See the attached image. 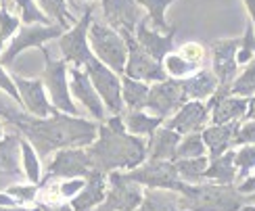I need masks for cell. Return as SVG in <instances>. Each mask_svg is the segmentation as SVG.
<instances>
[{
    "label": "cell",
    "instance_id": "cell-1",
    "mask_svg": "<svg viewBox=\"0 0 255 211\" xmlns=\"http://www.w3.org/2000/svg\"><path fill=\"white\" fill-rule=\"evenodd\" d=\"M0 115L15 123L19 132L25 136L31 146H36L40 157H46L52 151L61 149H84L97 140L99 125L88 119L73 117L55 111L48 117H34L25 109L13 107L0 99Z\"/></svg>",
    "mask_w": 255,
    "mask_h": 211
},
{
    "label": "cell",
    "instance_id": "cell-2",
    "mask_svg": "<svg viewBox=\"0 0 255 211\" xmlns=\"http://www.w3.org/2000/svg\"><path fill=\"white\" fill-rule=\"evenodd\" d=\"M97 136L99 140H94L86 151L90 157L92 170H99L103 174H111L118 170L132 172L138 165L144 163L146 142L140 136L126 132L122 115H113L105 125H99Z\"/></svg>",
    "mask_w": 255,
    "mask_h": 211
},
{
    "label": "cell",
    "instance_id": "cell-3",
    "mask_svg": "<svg viewBox=\"0 0 255 211\" xmlns=\"http://www.w3.org/2000/svg\"><path fill=\"white\" fill-rule=\"evenodd\" d=\"M182 211H239L245 205V195L235 186L220 184H188L186 193L178 199Z\"/></svg>",
    "mask_w": 255,
    "mask_h": 211
},
{
    "label": "cell",
    "instance_id": "cell-4",
    "mask_svg": "<svg viewBox=\"0 0 255 211\" xmlns=\"http://www.w3.org/2000/svg\"><path fill=\"white\" fill-rule=\"evenodd\" d=\"M88 46L92 55L97 57L105 67H109L113 73L124 76L126 61H128V48L120 31L105 23H90L88 27Z\"/></svg>",
    "mask_w": 255,
    "mask_h": 211
},
{
    "label": "cell",
    "instance_id": "cell-5",
    "mask_svg": "<svg viewBox=\"0 0 255 211\" xmlns=\"http://www.w3.org/2000/svg\"><path fill=\"white\" fill-rule=\"evenodd\" d=\"M126 176L136 184L157 188V191H172V193L184 195L188 188V184L180 180L174 161H146L142 165H138L136 170L128 172Z\"/></svg>",
    "mask_w": 255,
    "mask_h": 211
},
{
    "label": "cell",
    "instance_id": "cell-6",
    "mask_svg": "<svg viewBox=\"0 0 255 211\" xmlns=\"http://www.w3.org/2000/svg\"><path fill=\"white\" fill-rule=\"evenodd\" d=\"M84 69H86V76L90 78L92 86L101 97L105 107L113 115H122L124 101H122V80L118 73H113L109 67H105L94 55L84 63Z\"/></svg>",
    "mask_w": 255,
    "mask_h": 211
},
{
    "label": "cell",
    "instance_id": "cell-7",
    "mask_svg": "<svg viewBox=\"0 0 255 211\" xmlns=\"http://www.w3.org/2000/svg\"><path fill=\"white\" fill-rule=\"evenodd\" d=\"M46 59V67H44V88H48L50 94V105L55 107L59 113L73 115L78 117V107L71 101V92H69V80H67V63L65 61H57L50 57V52L46 48H42Z\"/></svg>",
    "mask_w": 255,
    "mask_h": 211
},
{
    "label": "cell",
    "instance_id": "cell-8",
    "mask_svg": "<svg viewBox=\"0 0 255 211\" xmlns=\"http://www.w3.org/2000/svg\"><path fill=\"white\" fill-rule=\"evenodd\" d=\"M126 48H128V61L124 76L132 78L138 82H163L167 80V73L163 69L161 63H157L153 57H148L146 52L140 48V44L136 42L134 34H122Z\"/></svg>",
    "mask_w": 255,
    "mask_h": 211
},
{
    "label": "cell",
    "instance_id": "cell-9",
    "mask_svg": "<svg viewBox=\"0 0 255 211\" xmlns=\"http://www.w3.org/2000/svg\"><path fill=\"white\" fill-rule=\"evenodd\" d=\"M92 10H94V6L90 4L78 23L71 29L63 31L61 38H59L63 61L71 63V67H84V63L92 57V50L88 46V27H90Z\"/></svg>",
    "mask_w": 255,
    "mask_h": 211
},
{
    "label": "cell",
    "instance_id": "cell-10",
    "mask_svg": "<svg viewBox=\"0 0 255 211\" xmlns=\"http://www.w3.org/2000/svg\"><path fill=\"white\" fill-rule=\"evenodd\" d=\"M241 46V38H226V40H216L211 44V55H214V76L218 80V90L230 92L232 82L237 80L239 63H237V52Z\"/></svg>",
    "mask_w": 255,
    "mask_h": 211
},
{
    "label": "cell",
    "instance_id": "cell-11",
    "mask_svg": "<svg viewBox=\"0 0 255 211\" xmlns=\"http://www.w3.org/2000/svg\"><path fill=\"white\" fill-rule=\"evenodd\" d=\"M186 103L182 88H180V80L167 78L163 82H155L153 86H148V99L146 107L151 113H155V117H172V115Z\"/></svg>",
    "mask_w": 255,
    "mask_h": 211
},
{
    "label": "cell",
    "instance_id": "cell-12",
    "mask_svg": "<svg viewBox=\"0 0 255 211\" xmlns=\"http://www.w3.org/2000/svg\"><path fill=\"white\" fill-rule=\"evenodd\" d=\"M109 184L111 191L105 195V205L101 211H134L142 203V186L132 182L126 174L111 172Z\"/></svg>",
    "mask_w": 255,
    "mask_h": 211
},
{
    "label": "cell",
    "instance_id": "cell-13",
    "mask_svg": "<svg viewBox=\"0 0 255 211\" xmlns=\"http://www.w3.org/2000/svg\"><path fill=\"white\" fill-rule=\"evenodd\" d=\"M63 31L65 29L59 25H23L19 29V34L13 38V42L8 44V48L0 55V63L2 65H10L15 61V57L21 55L23 50L31 46H42L46 40L61 38Z\"/></svg>",
    "mask_w": 255,
    "mask_h": 211
},
{
    "label": "cell",
    "instance_id": "cell-14",
    "mask_svg": "<svg viewBox=\"0 0 255 211\" xmlns=\"http://www.w3.org/2000/svg\"><path fill=\"white\" fill-rule=\"evenodd\" d=\"M92 170L90 157L84 149H61L57 151L55 159L50 161L46 170V182L52 178H86V174Z\"/></svg>",
    "mask_w": 255,
    "mask_h": 211
},
{
    "label": "cell",
    "instance_id": "cell-15",
    "mask_svg": "<svg viewBox=\"0 0 255 211\" xmlns=\"http://www.w3.org/2000/svg\"><path fill=\"white\" fill-rule=\"evenodd\" d=\"M174 36H176V27H169L167 34H161V31H155L153 27H148V17H142L134 29L136 42L157 63H161L174 50Z\"/></svg>",
    "mask_w": 255,
    "mask_h": 211
},
{
    "label": "cell",
    "instance_id": "cell-16",
    "mask_svg": "<svg viewBox=\"0 0 255 211\" xmlns=\"http://www.w3.org/2000/svg\"><path fill=\"white\" fill-rule=\"evenodd\" d=\"M249 99L245 97H235L230 92L224 90H216L209 97L207 109L211 111V123L214 125H224L230 121H239L245 117Z\"/></svg>",
    "mask_w": 255,
    "mask_h": 211
},
{
    "label": "cell",
    "instance_id": "cell-17",
    "mask_svg": "<svg viewBox=\"0 0 255 211\" xmlns=\"http://www.w3.org/2000/svg\"><path fill=\"white\" fill-rule=\"evenodd\" d=\"M15 86L19 90V99L23 105L25 113L34 115V117H48L57 109L48 103L46 88L42 80H25V78H15Z\"/></svg>",
    "mask_w": 255,
    "mask_h": 211
},
{
    "label": "cell",
    "instance_id": "cell-18",
    "mask_svg": "<svg viewBox=\"0 0 255 211\" xmlns=\"http://www.w3.org/2000/svg\"><path fill=\"white\" fill-rule=\"evenodd\" d=\"M103 15L120 34H134L140 21V4L136 0H103Z\"/></svg>",
    "mask_w": 255,
    "mask_h": 211
},
{
    "label": "cell",
    "instance_id": "cell-19",
    "mask_svg": "<svg viewBox=\"0 0 255 211\" xmlns=\"http://www.w3.org/2000/svg\"><path fill=\"white\" fill-rule=\"evenodd\" d=\"M207 117H209V109L205 103L201 101H188L180 107L169 121L165 123V128L174 130L176 134L180 136H186V134H197L205 128L207 123Z\"/></svg>",
    "mask_w": 255,
    "mask_h": 211
},
{
    "label": "cell",
    "instance_id": "cell-20",
    "mask_svg": "<svg viewBox=\"0 0 255 211\" xmlns=\"http://www.w3.org/2000/svg\"><path fill=\"white\" fill-rule=\"evenodd\" d=\"M67 73H69V92L90 111L94 119L103 121L105 119V105L97 94V90H94L86 71H82L80 67H69Z\"/></svg>",
    "mask_w": 255,
    "mask_h": 211
},
{
    "label": "cell",
    "instance_id": "cell-21",
    "mask_svg": "<svg viewBox=\"0 0 255 211\" xmlns=\"http://www.w3.org/2000/svg\"><path fill=\"white\" fill-rule=\"evenodd\" d=\"M84 188L71 199V209L73 211H90L92 207H99L105 201L107 195V178L99 170H90L84 178Z\"/></svg>",
    "mask_w": 255,
    "mask_h": 211
},
{
    "label": "cell",
    "instance_id": "cell-22",
    "mask_svg": "<svg viewBox=\"0 0 255 211\" xmlns=\"http://www.w3.org/2000/svg\"><path fill=\"white\" fill-rule=\"evenodd\" d=\"M182 136L169 128H157L155 134L146 142V157L148 161H174L176 149Z\"/></svg>",
    "mask_w": 255,
    "mask_h": 211
},
{
    "label": "cell",
    "instance_id": "cell-23",
    "mask_svg": "<svg viewBox=\"0 0 255 211\" xmlns=\"http://www.w3.org/2000/svg\"><path fill=\"white\" fill-rule=\"evenodd\" d=\"M239 125L241 121H230L224 125H211V128H205L201 132V138H203V144L209 151L211 159L224 155L226 151H230V146H235V136Z\"/></svg>",
    "mask_w": 255,
    "mask_h": 211
},
{
    "label": "cell",
    "instance_id": "cell-24",
    "mask_svg": "<svg viewBox=\"0 0 255 211\" xmlns=\"http://www.w3.org/2000/svg\"><path fill=\"white\" fill-rule=\"evenodd\" d=\"M180 88H182L186 103L188 101H201L203 103L205 99H209L211 94L218 90V80L211 71L199 69V71L193 73V76L180 80Z\"/></svg>",
    "mask_w": 255,
    "mask_h": 211
},
{
    "label": "cell",
    "instance_id": "cell-25",
    "mask_svg": "<svg viewBox=\"0 0 255 211\" xmlns=\"http://www.w3.org/2000/svg\"><path fill=\"white\" fill-rule=\"evenodd\" d=\"M203 180L220 186H232L237 180V167H235V151H226L224 155L214 157L207 163V170L203 172Z\"/></svg>",
    "mask_w": 255,
    "mask_h": 211
},
{
    "label": "cell",
    "instance_id": "cell-26",
    "mask_svg": "<svg viewBox=\"0 0 255 211\" xmlns=\"http://www.w3.org/2000/svg\"><path fill=\"white\" fill-rule=\"evenodd\" d=\"M122 121L126 125L128 134L134 136H151L155 134V130L163 123L161 117H155V115H146L142 111H128L126 115H122Z\"/></svg>",
    "mask_w": 255,
    "mask_h": 211
},
{
    "label": "cell",
    "instance_id": "cell-27",
    "mask_svg": "<svg viewBox=\"0 0 255 211\" xmlns=\"http://www.w3.org/2000/svg\"><path fill=\"white\" fill-rule=\"evenodd\" d=\"M172 191H157L151 188L142 195V203L136 207V211H182L180 203Z\"/></svg>",
    "mask_w": 255,
    "mask_h": 211
},
{
    "label": "cell",
    "instance_id": "cell-28",
    "mask_svg": "<svg viewBox=\"0 0 255 211\" xmlns=\"http://www.w3.org/2000/svg\"><path fill=\"white\" fill-rule=\"evenodd\" d=\"M19 142L17 136H6L0 140V176H19Z\"/></svg>",
    "mask_w": 255,
    "mask_h": 211
},
{
    "label": "cell",
    "instance_id": "cell-29",
    "mask_svg": "<svg viewBox=\"0 0 255 211\" xmlns=\"http://www.w3.org/2000/svg\"><path fill=\"white\" fill-rule=\"evenodd\" d=\"M148 99V86L144 82H138L132 78H122V101L128 105L130 111H142L146 107Z\"/></svg>",
    "mask_w": 255,
    "mask_h": 211
},
{
    "label": "cell",
    "instance_id": "cell-30",
    "mask_svg": "<svg viewBox=\"0 0 255 211\" xmlns=\"http://www.w3.org/2000/svg\"><path fill=\"white\" fill-rule=\"evenodd\" d=\"M40 10L44 13L50 21H57V25L67 29L69 25H76L78 21L69 13V6H67V0H38Z\"/></svg>",
    "mask_w": 255,
    "mask_h": 211
},
{
    "label": "cell",
    "instance_id": "cell-31",
    "mask_svg": "<svg viewBox=\"0 0 255 211\" xmlns=\"http://www.w3.org/2000/svg\"><path fill=\"white\" fill-rule=\"evenodd\" d=\"M209 159L207 157H197V159H178L174 161L180 180L184 184H197L199 180H203V172L207 170Z\"/></svg>",
    "mask_w": 255,
    "mask_h": 211
},
{
    "label": "cell",
    "instance_id": "cell-32",
    "mask_svg": "<svg viewBox=\"0 0 255 211\" xmlns=\"http://www.w3.org/2000/svg\"><path fill=\"white\" fill-rule=\"evenodd\" d=\"M140 6H144L148 10V23L153 25L155 31H161V34H167L169 31V25L165 21V8L176 2V0H136Z\"/></svg>",
    "mask_w": 255,
    "mask_h": 211
},
{
    "label": "cell",
    "instance_id": "cell-33",
    "mask_svg": "<svg viewBox=\"0 0 255 211\" xmlns=\"http://www.w3.org/2000/svg\"><path fill=\"white\" fill-rule=\"evenodd\" d=\"M161 65L167 73V78H174V80H182L186 76H193L195 71H199L197 63H190L180 55H176V52H169V55L161 61Z\"/></svg>",
    "mask_w": 255,
    "mask_h": 211
},
{
    "label": "cell",
    "instance_id": "cell-34",
    "mask_svg": "<svg viewBox=\"0 0 255 211\" xmlns=\"http://www.w3.org/2000/svg\"><path fill=\"white\" fill-rule=\"evenodd\" d=\"M205 153H207V149L203 144V138H201V132L186 134L178 144L174 161H178V159H197V157H205Z\"/></svg>",
    "mask_w": 255,
    "mask_h": 211
},
{
    "label": "cell",
    "instance_id": "cell-35",
    "mask_svg": "<svg viewBox=\"0 0 255 211\" xmlns=\"http://www.w3.org/2000/svg\"><path fill=\"white\" fill-rule=\"evenodd\" d=\"M21 146V155H23V170H25V176L29 184H40V178H42V170H40V159H38V153L34 151L27 140H21L19 142Z\"/></svg>",
    "mask_w": 255,
    "mask_h": 211
},
{
    "label": "cell",
    "instance_id": "cell-36",
    "mask_svg": "<svg viewBox=\"0 0 255 211\" xmlns=\"http://www.w3.org/2000/svg\"><path fill=\"white\" fill-rule=\"evenodd\" d=\"M230 94H239V97H253L255 94V57L247 63V69L241 73V76H237V80L232 82L230 86Z\"/></svg>",
    "mask_w": 255,
    "mask_h": 211
},
{
    "label": "cell",
    "instance_id": "cell-37",
    "mask_svg": "<svg viewBox=\"0 0 255 211\" xmlns=\"http://www.w3.org/2000/svg\"><path fill=\"white\" fill-rule=\"evenodd\" d=\"M15 8L25 25H52L50 19L36 6L34 0H15Z\"/></svg>",
    "mask_w": 255,
    "mask_h": 211
},
{
    "label": "cell",
    "instance_id": "cell-38",
    "mask_svg": "<svg viewBox=\"0 0 255 211\" xmlns=\"http://www.w3.org/2000/svg\"><path fill=\"white\" fill-rule=\"evenodd\" d=\"M235 167L239 178H247L255 170V144H243L235 153Z\"/></svg>",
    "mask_w": 255,
    "mask_h": 211
},
{
    "label": "cell",
    "instance_id": "cell-39",
    "mask_svg": "<svg viewBox=\"0 0 255 211\" xmlns=\"http://www.w3.org/2000/svg\"><path fill=\"white\" fill-rule=\"evenodd\" d=\"M255 57V29L251 23H247L245 27V36L241 38V46L237 52V63L239 65H245Z\"/></svg>",
    "mask_w": 255,
    "mask_h": 211
},
{
    "label": "cell",
    "instance_id": "cell-40",
    "mask_svg": "<svg viewBox=\"0 0 255 211\" xmlns=\"http://www.w3.org/2000/svg\"><path fill=\"white\" fill-rule=\"evenodd\" d=\"M6 195L13 199L17 205H27L31 201H36L38 197V186L36 184H29V186H10Z\"/></svg>",
    "mask_w": 255,
    "mask_h": 211
},
{
    "label": "cell",
    "instance_id": "cell-41",
    "mask_svg": "<svg viewBox=\"0 0 255 211\" xmlns=\"http://www.w3.org/2000/svg\"><path fill=\"white\" fill-rule=\"evenodd\" d=\"M17 29H19V17L10 15L6 8L0 6V46H2V42H6Z\"/></svg>",
    "mask_w": 255,
    "mask_h": 211
},
{
    "label": "cell",
    "instance_id": "cell-42",
    "mask_svg": "<svg viewBox=\"0 0 255 211\" xmlns=\"http://www.w3.org/2000/svg\"><path fill=\"white\" fill-rule=\"evenodd\" d=\"M84 178H69V180H63L57 184V191L61 195V199H73L82 188H84Z\"/></svg>",
    "mask_w": 255,
    "mask_h": 211
},
{
    "label": "cell",
    "instance_id": "cell-43",
    "mask_svg": "<svg viewBox=\"0 0 255 211\" xmlns=\"http://www.w3.org/2000/svg\"><path fill=\"white\" fill-rule=\"evenodd\" d=\"M235 144H255V119H245L239 125Z\"/></svg>",
    "mask_w": 255,
    "mask_h": 211
},
{
    "label": "cell",
    "instance_id": "cell-44",
    "mask_svg": "<svg viewBox=\"0 0 255 211\" xmlns=\"http://www.w3.org/2000/svg\"><path fill=\"white\" fill-rule=\"evenodd\" d=\"M180 57L201 65V61H203V57H205V48L201 44H197V42H188V44H184L182 50H180Z\"/></svg>",
    "mask_w": 255,
    "mask_h": 211
},
{
    "label": "cell",
    "instance_id": "cell-45",
    "mask_svg": "<svg viewBox=\"0 0 255 211\" xmlns=\"http://www.w3.org/2000/svg\"><path fill=\"white\" fill-rule=\"evenodd\" d=\"M0 90H4L10 99H13V103H17L19 107H23L21 105V99H19V90H17V86H15V82L8 78V73L2 69V65H0Z\"/></svg>",
    "mask_w": 255,
    "mask_h": 211
},
{
    "label": "cell",
    "instance_id": "cell-46",
    "mask_svg": "<svg viewBox=\"0 0 255 211\" xmlns=\"http://www.w3.org/2000/svg\"><path fill=\"white\" fill-rule=\"evenodd\" d=\"M237 191H239L241 195H253V193H255V174H253L251 178H247V180L243 182V184H239Z\"/></svg>",
    "mask_w": 255,
    "mask_h": 211
},
{
    "label": "cell",
    "instance_id": "cell-47",
    "mask_svg": "<svg viewBox=\"0 0 255 211\" xmlns=\"http://www.w3.org/2000/svg\"><path fill=\"white\" fill-rule=\"evenodd\" d=\"M245 119H255V94L249 97V105H247V111H245Z\"/></svg>",
    "mask_w": 255,
    "mask_h": 211
},
{
    "label": "cell",
    "instance_id": "cell-48",
    "mask_svg": "<svg viewBox=\"0 0 255 211\" xmlns=\"http://www.w3.org/2000/svg\"><path fill=\"white\" fill-rule=\"evenodd\" d=\"M243 2H245V6H247V13L251 17V25L255 29V0H243Z\"/></svg>",
    "mask_w": 255,
    "mask_h": 211
},
{
    "label": "cell",
    "instance_id": "cell-49",
    "mask_svg": "<svg viewBox=\"0 0 255 211\" xmlns=\"http://www.w3.org/2000/svg\"><path fill=\"white\" fill-rule=\"evenodd\" d=\"M42 211H73L69 203H61V205H52V207H42Z\"/></svg>",
    "mask_w": 255,
    "mask_h": 211
},
{
    "label": "cell",
    "instance_id": "cell-50",
    "mask_svg": "<svg viewBox=\"0 0 255 211\" xmlns=\"http://www.w3.org/2000/svg\"><path fill=\"white\" fill-rule=\"evenodd\" d=\"M245 203L247 205H255V193L253 195H245Z\"/></svg>",
    "mask_w": 255,
    "mask_h": 211
},
{
    "label": "cell",
    "instance_id": "cell-51",
    "mask_svg": "<svg viewBox=\"0 0 255 211\" xmlns=\"http://www.w3.org/2000/svg\"><path fill=\"white\" fill-rule=\"evenodd\" d=\"M239 211H255V205H245V207H241Z\"/></svg>",
    "mask_w": 255,
    "mask_h": 211
},
{
    "label": "cell",
    "instance_id": "cell-52",
    "mask_svg": "<svg viewBox=\"0 0 255 211\" xmlns=\"http://www.w3.org/2000/svg\"><path fill=\"white\" fill-rule=\"evenodd\" d=\"M67 2H69V6L73 8V10H78L80 6H78V2H76V0H67Z\"/></svg>",
    "mask_w": 255,
    "mask_h": 211
},
{
    "label": "cell",
    "instance_id": "cell-53",
    "mask_svg": "<svg viewBox=\"0 0 255 211\" xmlns=\"http://www.w3.org/2000/svg\"><path fill=\"white\" fill-rule=\"evenodd\" d=\"M0 140H2V125H0Z\"/></svg>",
    "mask_w": 255,
    "mask_h": 211
},
{
    "label": "cell",
    "instance_id": "cell-54",
    "mask_svg": "<svg viewBox=\"0 0 255 211\" xmlns=\"http://www.w3.org/2000/svg\"><path fill=\"white\" fill-rule=\"evenodd\" d=\"M0 2H2V0H0Z\"/></svg>",
    "mask_w": 255,
    "mask_h": 211
}]
</instances>
